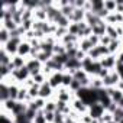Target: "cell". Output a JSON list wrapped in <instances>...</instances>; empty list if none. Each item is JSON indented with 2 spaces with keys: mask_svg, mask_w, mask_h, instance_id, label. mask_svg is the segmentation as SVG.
Wrapping results in <instances>:
<instances>
[{
  "mask_svg": "<svg viewBox=\"0 0 123 123\" xmlns=\"http://www.w3.org/2000/svg\"><path fill=\"white\" fill-rule=\"evenodd\" d=\"M33 123H48L46 122V117H45V111L43 110H39L38 111V114L35 116V119H33Z\"/></svg>",
  "mask_w": 123,
  "mask_h": 123,
  "instance_id": "obj_39",
  "label": "cell"
},
{
  "mask_svg": "<svg viewBox=\"0 0 123 123\" xmlns=\"http://www.w3.org/2000/svg\"><path fill=\"white\" fill-rule=\"evenodd\" d=\"M116 88H119V90H122V91H123V81H122V80H120V81L117 83V86H116Z\"/></svg>",
  "mask_w": 123,
  "mask_h": 123,
  "instance_id": "obj_51",
  "label": "cell"
},
{
  "mask_svg": "<svg viewBox=\"0 0 123 123\" xmlns=\"http://www.w3.org/2000/svg\"><path fill=\"white\" fill-rule=\"evenodd\" d=\"M122 51H123V49H122Z\"/></svg>",
  "mask_w": 123,
  "mask_h": 123,
  "instance_id": "obj_55",
  "label": "cell"
},
{
  "mask_svg": "<svg viewBox=\"0 0 123 123\" xmlns=\"http://www.w3.org/2000/svg\"><path fill=\"white\" fill-rule=\"evenodd\" d=\"M117 13H123V2L122 0H117V9H116Z\"/></svg>",
  "mask_w": 123,
  "mask_h": 123,
  "instance_id": "obj_49",
  "label": "cell"
},
{
  "mask_svg": "<svg viewBox=\"0 0 123 123\" xmlns=\"http://www.w3.org/2000/svg\"><path fill=\"white\" fill-rule=\"evenodd\" d=\"M0 23H2V28L7 29L9 32H13V31H16L19 28V25H16L13 19H6V20H2Z\"/></svg>",
  "mask_w": 123,
  "mask_h": 123,
  "instance_id": "obj_23",
  "label": "cell"
},
{
  "mask_svg": "<svg viewBox=\"0 0 123 123\" xmlns=\"http://www.w3.org/2000/svg\"><path fill=\"white\" fill-rule=\"evenodd\" d=\"M106 91H107V94L110 96L111 101H113V103H116V104L119 106V103L123 100V91H122V90H119V88H116V87L106 88Z\"/></svg>",
  "mask_w": 123,
  "mask_h": 123,
  "instance_id": "obj_13",
  "label": "cell"
},
{
  "mask_svg": "<svg viewBox=\"0 0 123 123\" xmlns=\"http://www.w3.org/2000/svg\"><path fill=\"white\" fill-rule=\"evenodd\" d=\"M31 51H32L31 42L23 39V42H22V43L19 45V48H18V55H19V56H23V58H29V56H31Z\"/></svg>",
  "mask_w": 123,
  "mask_h": 123,
  "instance_id": "obj_15",
  "label": "cell"
},
{
  "mask_svg": "<svg viewBox=\"0 0 123 123\" xmlns=\"http://www.w3.org/2000/svg\"><path fill=\"white\" fill-rule=\"evenodd\" d=\"M43 111H51V113H55L56 111V100L55 98H49V100H46V104H45V109H43Z\"/></svg>",
  "mask_w": 123,
  "mask_h": 123,
  "instance_id": "obj_29",
  "label": "cell"
},
{
  "mask_svg": "<svg viewBox=\"0 0 123 123\" xmlns=\"http://www.w3.org/2000/svg\"><path fill=\"white\" fill-rule=\"evenodd\" d=\"M101 120H103L104 123H109V122H111V120H113V114H111V113H109V111H106V113L103 114Z\"/></svg>",
  "mask_w": 123,
  "mask_h": 123,
  "instance_id": "obj_44",
  "label": "cell"
},
{
  "mask_svg": "<svg viewBox=\"0 0 123 123\" xmlns=\"http://www.w3.org/2000/svg\"><path fill=\"white\" fill-rule=\"evenodd\" d=\"M10 41V32L5 28H0V45H6Z\"/></svg>",
  "mask_w": 123,
  "mask_h": 123,
  "instance_id": "obj_27",
  "label": "cell"
},
{
  "mask_svg": "<svg viewBox=\"0 0 123 123\" xmlns=\"http://www.w3.org/2000/svg\"><path fill=\"white\" fill-rule=\"evenodd\" d=\"M110 73H111V71H109V70H106V68H101V71L98 73V75H97V77H98V78H101V80H104Z\"/></svg>",
  "mask_w": 123,
  "mask_h": 123,
  "instance_id": "obj_45",
  "label": "cell"
},
{
  "mask_svg": "<svg viewBox=\"0 0 123 123\" xmlns=\"http://www.w3.org/2000/svg\"><path fill=\"white\" fill-rule=\"evenodd\" d=\"M74 81V77H73V74H70V73H64V78H62V87H65V88H70V86H71V83Z\"/></svg>",
  "mask_w": 123,
  "mask_h": 123,
  "instance_id": "obj_35",
  "label": "cell"
},
{
  "mask_svg": "<svg viewBox=\"0 0 123 123\" xmlns=\"http://www.w3.org/2000/svg\"><path fill=\"white\" fill-rule=\"evenodd\" d=\"M104 9H106L109 13H116L117 0H104Z\"/></svg>",
  "mask_w": 123,
  "mask_h": 123,
  "instance_id": "obj_28",
  "label": "cell"
},
{
  "mask_svg": "<svg viewBox=\"0 0 123 123\" xmlns=\"http://www.w3.org/2000/svg\"><path fill=\"white\" fill-rule=\"evenodd\" d=\"M81 68H83L90 77H97L103 67H101V64H100V61H94V59H91L90 56H86V58L81 61Z\"/></svg>",
  "mask_w": 123,
  "mask_h": 123,
  "instance_id": "obj_2",
  "label": "cell"
},
{
  "mask_svg": "<svg viewBox=\"0 0 123 123\" xmlns=\"http://www.w3.org/2000/svg\"><path fill=\"white\" fill-rule=\"evenodd\" d=\"M26 68L29 70V73H31V77H33L35 74H39V73H42L43 64L41 62V61H38L36 58H28V59H26Z\"/></svg>",
  "mask_w": 123,
  "mask_h": 123,
  "instance_id": "obj_6",
  "label": "cell"
},
{
  "mask_svg": "<svg viewBox=\"0 0 123 123\" xmlns=\"http://www.w3.org/2000/svg\"><path fill=\"white\" fill-rule=\"evenodd\" d=\"M62 78H64V73L56 71V73H52V74L48 77V83H49L51 87L56 91L59 87H62Z\"/></svg>",
  "mask_w": 123,
  "mask_h": 123,
  "instance_id": "obj_7",
  "label": "cell"
},
{
  "mask_svg": "<svg viewBox=\"0 0 123 123\" xmlns=\"http://www.w3.org/2000/svg\"><path fill=\"white\" fill-rule=\"evenodd\" d=\"M116 15V23L117 25H123V13H114Z\"/></svg>",
  "mask_w": 123,
  "mask_h": 123,
  "instance_id": "obj_48",
  "label": "cell"
},
{
  "mask_svg": "<svg viewBox=\"0 0 123 123\" xmlns=\"http://www.w3.org/2000/svg\"><path fill=\"white\" fill-rule=\"evenodd\" d=\"M116 73L119 74L120 80L123 81V64H119V62H117V65H116Z\"/></svg>",
  "mask_w": 123,
  "mask_h": 123,
  "instance_id": "obj_47",
  "label": "cell"
},
{
  "mask_svg": "<svg viewBox=\"0 0 123 123\" xmlns=\"http://www.w3.org/2000/svg\"><path fill=\"white\" fill-rule=\"evenodd\" d=\"M119 106H120V107H123V100H122V101L119 103Z\"/></svg>",
  "mask_w": 123,
  "mask_h": 123,
  "instance_id": "obj_52",
  "label": "cell"
},
{
  "mask_svg": "<svg viewBox=\"0 0 123 123\" xmlns=\"http://www.w3.org/2000/svg\"><path fill=\"white\" fill-rule=\"evenodd\" d=\"M45 117H46V122L48 123H54V120H55V113H51V111H45Z\"/></svg>",
  "mask_w": 123,
  "mask_h": 123,
  "instance_id": "obj_46",
  "label": "cell"
},
{
  "mask_svg": "<svg viewBox=\"0 0 123 123\" xmlns=\"http://www.w3.org/2000/svg\"><path fill=\"white\" fill-rule=\"evenodd\" d=\"M65 71L70 73V74H74L77 70H81V61L77 59V58H70L67 61V64H65Z\"/></svg>",
  "mask_w": 123,
  "mask_h": 123,
  "instance_id": "obj_14",
  "label": "cell"
},
{
  "mask_svg": "<svg viewBox=\"0 0 123 123\" xmlns=\"http://www.w3.org/2000/svg\"><path fill=\"white\" fill-rule=\"evenodd\" d=\"M55 96V90L51 87V84L46 81L43 83L41 87H39V97L43 98V100H49V98H54Z\"/></svg>",
  "mask_w": 123,
  "mask_h": 123,
  "instance_id": "obj_9",
  "label": "cell"
},
{
  "mask_svg": "<svg viewBox=\"0 0 123 123\" xmlns=\"http://www.w3.org/2000/svg\"><path fill=\"white\" fill-rule=\"evenodd\" d=\"M119 81H120V77H119V74H117V73H116V70H114V71H111V73H110L104 80H103V86H104V88L116 87Z\"/></svg>",
  "mask_w": 123,
  "mask_h": 123,
  "instance_id": "obj_11",
  "label": "cell"
},
{
  "mask_svg": "<svg viewBox=\"0 0 123 123\" xmlns=\"http://www.w3.org/2000/svg\"><path fill=\"white\" fill-rule=\"evenodd\" d=\"M64 54H67L65 46L61 43V42H58V43L54 46V55H64Z\"/></svg>",
  "mask_w": 123,
  "mask_h": 123,
  "instance_id": "obj_38",
  "label": "cell"
},
{
  "mask_svg": "<svg viewBox=\"0 0 123 123\" xmlns=\"http://www.w3.org/2000/svg\"><path fill=\"white\" fill-rule=\"evenodd\" d=\"M12 62V56L5 51L0 48V65H9Z\"/></svg>",
  "mask_w": 123,
  "mask_h": 123,
  "instance_id": "obj_26",
  "label": "cell"
},
{
  "mask_svg": "<svg viewBox=\"0 0 123 123\" xmlns=\"http://www.w3.org/2000/svg\"><path fill=\"white\" fill-rule=\"evenodd\" d=\"M75 97L90 107L91 104L98 103V90H94L91 87H83L75 93Z\"/></svg>",
  "mask_w": 123,
  "mask_h": 123,
  "instance_id": "obj_1",
  "label": "cell"
},
{
  "mask_svg": "<svg viewBox=\"0 0 123 123\" xmlns=\"http://www.w3.org/2000/svg\"><path fill=\"white\" fill-rule=\"evenodd\" d=\"M68 33H71V35H74V36H78V33H80V26H78V23H71V25L68 26Z\"/></svg>",
  "mask_w": 123,
  "mask_h": 123,
  "instance_id": "obj_40",
  "label": "cell"
},
{
  "mask_svg": "<svg viewBox=\"0 0 123 123\" xmlns=\"http://www.w3.org/2000/svg\"><path fill=\"white\" fill-rule=\"evenodd\" d=\"M55 100H58V101H64V103H68V104H71L73 103V100L75 98V94L70 90V88H65V87H59L56 91H55Z\"/></svg>",
  "mask_w": 123,
  "mask_h": 123,
  "instance_id": "obj_3",
  "label": "cell"
},
{
  "mask_svg": "<svg viewBox=\"0 0 123 123\" xmlns=\"http://www.w3.org/2000/svg\"><path fill=\"white\" fill-rule=\"evenodd\" d=\"M100 64L103 68H106L109 71H114L116 65H117V56L116 55H107V56L100 59Z\"/></svg>",
  "mask_w": 123,
  "mask_h": 123,
  "instance_id": "obj_8",
  "label": "cell"
},
{
  "mask_svg": "<svg viewBox=\"0 0 123 123\" xmlns=\"http://www.w3.org/2000/svg\"><path fill=\"white\" fill-rule=\"evenodd\" d=\"M101 20H103V19H100V18H98L96 13H93V12H87V13H86V22H87V25H88L91 29H93L94 26H97Z\"/></svg>",
  "mask_w": 123,
  "mask_h": 123,
  "instance_id": "obj_17",
  "label": "cell"
},
{
  "mask_svg": "<svg viewBox=\"0 0 123 123\" xmlns=\"http://www.w3.org/2000/svg\"><path fill=\"white\" fill-rule=\"evenodd\" d=\"M80 88H83V86H81V83H80V81H77V80H74V81L71 83V86H70V90H71L74 94H75Z\"/></svg>",
  "mask_w": 123,
  "mask_h": 123,
  "instance_id": "obj_41",
  "label": "cell"
},
{
  "mask_svg": "<svg viewBox=\"0 0 123 123\" xmlns=\"http://www.w3.org/2000/svg\"><path fill=\"white\" fill-rule=\"evenodd\" d=\"M106 35H107V36H110V39H111V41H117V39H120V38H119V35H117L116 26H111V25H107Z\"/></svg>",
  "mask_w": 123,
  "mask_h": 123,
  "instance_id": "obj_31",
  "label": "cell"
},
{
  "mask_svg": "<svg viewBox=\"0 0 123 123\" xmlns=\"http://www.w3.org/2000/svg\"><path fill=\"white\" fill-rule=\"evenodd\" d=\"M10 98V93H9V84L2 81L0 83V101H6Z\"/></svg>",
  "mask_w": 123,
  "mask_h": 123,
  "instance_id": "obj_18",
  "label": "cell"
},
{
  "mask_svg": "<svg viewBox=\"0 0 123 123\" xmlns=\"http://www.w3.org/2000/svg\"><path fill=\"white\" fill-rule=\"evenodd\" d=\"M26 59H28V58H23V56L15 55V56H12V62L9 64V67H10L12 70L23 68V67H26Z\"/></svg>",
  "mask_w": 123,
  "mask_h": 123,
  "instance_id": "obj_16",
  "label": "cell"
},
{
  "mask_svg": "<svg viewBox=\"0 0 123 123\" xmlns=\"http://www.w3.org/2000/svg\"><path fill=\"white\" fill-rule=\"evenodd\" d=\"M94 46H93V43L88 41V38H84V39H80V49L83 51V52H86V54H88L91 49H93Z\"/></svg>",
  "mask_w": 123,
  "mask_h": 123,
  "instance_id": "obj_25",
  "label": "cell"
},
{
  "mask_svg": "<svg viewBox=\"0 0 123 123\" xmlns=\"http://www.w3.org/2000/svg\"><path fill=\"white\" fill-rule=\"evenodd\" d=\"M55 25H56L58 28H67V29H68V26L71 25V22H70V19H68V18H65V16H62V15H61V16L56 19Z\"/></svg>",
  "mask_w": 123,
  "mask_h": 123,
  "instance_id": "obj_30",
  "label": "cell"
},
{
  "mask_svg": "<svg viewBox=\"0 0 123 123\" xmlns=\"http://www.w3.org/2000/svg\"><path fill=\"white\" fill-rule=\"evenodd\" d=\"M22 42H23V38H10V41L6 45L0 46V48L5 49L10 56H15V55H18V48H19V45Z\"/></svg>",
  "mask_w": 123,
  "mask_h": 123,
  "instance_id": "obj_5",
  "label": "cell"
},
{
  "mask_svg": "<svg viewBox=\"0 0 123 123\" xmlns=\"http://www.w3.org/2000/svg\"><path fill=\"white\" fill-rule=\"evenodd\" d=\"M90 87L94 88V90H101V88H104L103 80L98 78V77H91V84H90Z\"/></svg>",
  "mask_w": 123,
  "mask_h": 123,
  "instance_id": "obj_32",
  "label": "cell"
},
{
  "mask_svg": "<svg viewBox=\"0 0 123 123\" xmlns=\"http://www.w3.org/2000/svg\"><path fill=\"white\" fill-rule=\"evenodd\" d=\"M71 107H73V110L77 111L78 114H87V113H88V106H87L86 103H83V101H81L80 98H77V97L73 100Z\"/></svg>",
  "mask_w": 123,
  "mask_h": 123,
  "instance_id": "obj_12",
  "label": "cell"
},
{
  "mask_svg": "<svg viewBox=\"0 0 123 123\" xmlns=\"http://www.w3.org/2000/svg\"><path fill=\"white\" fill-rule=\"evenodd\" d=\"M104 113H106V109H104L103 104H100V103H94V104H91V106L88 107V114H90L93 119H96V120L101 119Z\"/></svg>",
  "mask_w": 123,
  "mask_h": 123,
  "instance_id": "obj_10",
  "label": "cell"
},
{
  "mask_svg": "<svg viewBox=\"0 0 123 123\" xmlns=\"http://www.w3.org/2000/svg\"><path fill=\"white\" fill-rule=\"evenodd\" d=\"M104 9V0H91V12L93 13H98Z\"/></svg>",
  "mask_w": 123,
  "mask_h": 123,
  "instance_id": "obj_24",
  "label": "cell"
},
{
  "mask_svg": "<svg viewBox=\"0 0 123 123\" xmlns=\"http://www.w3.org/2000/svg\"><path fill=\"white\" fill-rule=\"evenodd\" d=\"M33 19L38 22H48V15H46V9H36L33 10Z\"/></svg>",
  "mask_w": 123,
  "mask_h": 123,
  "instance_id": "obj_19",
  "label": "cell"
},
{
  "mask_svg": "<svg viewBox=\"0 0 123 123\" xmlns=\"http://www.w3.org/2000/svg\"><path fill=\"white\" fill-rule=\"evenodd\" d=\"M45 104H46V100H43V98H41V97L28 103L29 107H32V109H35V110H38V111H39V110H43V109H45Z\"/></svg>",
  "mask_w": 123,
  "mask_h": 123,
  "instance_id": "obj_20",
  "label": "cell"
},
{
  "mask_svg": "<svg viewBox=\"0 0 123 123\" xmlns=\"http://www.w3.org/2000/svg\"><path fill=\"white\" fill-rule=\"evenodd\" d=\"M26 110H28V103L18 101L16 106H15V109H13V111H12V117L19 116V114H23V113H26Z\"/></svg>",
  "mask_w": 123,
  "mask_h": 123,
  "instance_id": "obj_21",
  "label": "cell"
},
{
  "mask_svg": "<svg viewBox=\"0 0 123 123\" xmlns=\"http://www.w3.org/2000/svg\"><path fill=\"white\" fill-rule=\"evenodd\" d=\"M122 26H123V25H122Z\"/></svg>",
  "mask_w": 123,
  "mask_h": 123,
  "instance_id": "obj_54",
  "label": "cell"
},
{
  "mask_svg": "<svg viewBox=\"0 0 123 123\" xmlns=\"http://www.w3.org/2000/svg\"><path fill=\"white\" fill-rule=\"evenodd\" d=\"M122 119H123V107L117 106V109L113 111V120H114L116 123H119Z\"/></svg>",
  "mask_w": 123,
  "mask_h": 123,
  "instance_id": "obj_37",
  "label": "cell"
},
{
  "mask_svg": "<svg viewBox=\"0 0 123 123\" xmlns=\"http://www.w3.org/2000/svg\"><path fill=\"white\" fill-rule=\"evenodd\" d=\"M116 56H117V62L119 64H123V51H120Z\"/></svg>",
  "mask_w": 123,
  "mask_h": 123,
  "instance_id": "obj_50",
  "label": "cell"
},
{
  "mask_svg": "<svg viewBox=\"0 0 123 123\" xmlns=\"http://www.w3.org/2000/svg\"><path fill=\"white\" fill-rule=\"evenodd\" d=\"M110 42H111L110 36H107V35L100 36V45H103V46H109V45H110Z\"/></svg>",
  "mask_w": 123,
  "mask_h": 123,
  "instance_id": "obj_42",
  "label": "cell"
},
{
  "mask_svg": "<svg viewBox=\"0 0 123 123\" xmlns=\"http://www.w3.org/2000/svg\"><path fill=\"white\" fill-rule=\"evenodd\" d=\"M12 80L16 83V84H19V86H23L29 78H31V73H29V70L26 68V67H23V68H19V70H13V73H12Z\"/></svg>",
  "mask_w": 123,
  "mask_h": 123,
  "instance_id": "obj_4",
  "label": "cell"
},
{
  "mask_svg": "<svg viewBox=\"0 0 123 123\" xmlns=\"http://www.w3.org/2000/svg\"><path fill=\"white\" fill-rule=\"evenodd\" d=\"M119 123H123V119H122V120H120V122H119Z\"/></svg>",
  "mask_w": 123,
  "mask_h": 123,
  "instance_id": "obj_53",
  "label": "cell"
},
{
  "mask_svg": "<svg viewBox=\"0 0 123 123\" xmlns=\"http://www.w3.org/2000/svg\"><path fill=\"white\" fill-rule=\"evenodd\" d=\"M88 41L93 43V46H98V45H100V36H97V35L88 36Z\"/></svg>",
  "mask_w": 123,
  "mask_h": 123,
  "instance_id": "obj_43",
  "label": "cell"
},
{
  "mask_svg": "<svg viewBox=\"0 0 123 123\" xmlns=\"http://www.w3.org/2000/svg\"><path fill=\"white\" fill-rule=\"evenodd\" d=\"M13 123H33V120H31V119L26 116V113H23V114L15 116V117H13Z\"/></svg>",
  "mask_w": 123,
  "mask_h": 123,
  "instance_id": "obj_36",
  "label": "cell"
},
{
  "mask_svg": "<svg viewBox=\"0 0 123 123\" xmlns=\"http://www.w3.org/2000/svg\"><path fill=\"white\" fill-rule=\"evenodd\" d=\"M32 80H33L38 86H42L43 83H46V81H48V77H46L43 73H39V74H35V75L32 77Z\"/></svg>",
  "mask_w": 123,
  "mask_h": 123,
  "instance_id": "obj_34",
  "label": "cell"
},
{
  "mask_svg": "<svg viewBox=\"0 0 123 123\" xmlns=\"http://www.w3.org/2000/svg\"><path fill=\"white\" fill-rule=\"evenodd\" d=\"M106 31H107V23L104 20H101L97 26L93 28V35H97V36H103L106 35Z\"/></svg>",
  "mask_w": 123,
  "mask_h": 123,
  "instance_id": "obj_22",
  "label": "cell"
},
{
  "mask_svg": "<svg viewBox=\"0 0 123 123\" xmlns=\"http://www.w3.org/2000/svg\"><path fill=\"white\" fill-rule=\"evenodd\" d=\"M39 87H41V86L35 84V86H32V87H29V88H28L31 100H36V98H39Z\"/></svg>",
  "mask_w": 123,
  "mask_h": 123,
  "instance_id": "obj_33",
  "label": "cell"
}]
</instances>
